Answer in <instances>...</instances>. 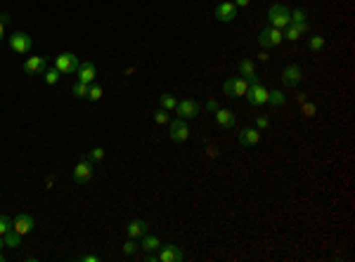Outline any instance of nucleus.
Returning a JSON list of instances; mask_svg holds the SVG:
<instances>
[{
    "label": "nucleus",
    "mask_w": 355,
    "mask_h": 262,
    "mask_svg": "<svg viewBox=\"0 0 355 262\" xmlns=\"http://www.w3.org/2000/svg\"><path fill=\"white\" fill-rule=\"evenodd\" d=\"M78 260H83V262H97L100 257H97V255H83V257H78Z\"/></svg>",
    "instance_id": "obj_39"
},
{
    "label": "nucleus",
    "mask_w": 355,
    "mask_h": 262,
    "mask_svg": "<svg viewBox=\"0 0 355 262\" xmlns=\"http://www.w3.org/2000/svg\"><path fill=\"white\" fill-rule=\"evenodd\" d=\"M152 118H154L156 125H166L170 121V116H168V111H166V109H156L154 114H152Z\"/></svg>",
    "instance_id": "obj_26"
},
{
    "label": "nucleus",
    "mask_w": 355,
    "mask_h": 262,
    "mask_svg": "<svg viewBox=\"0 0 355 262\" xmlns=\"http://www.w3.org/2000/svg\"><path fill=\"white\" fill-rule=\"evenodd\" d=\"M102 158H104V149L102 147H95V149H90V151H88V161L93 163V161H102Z\"/></svg>",
    "instance_id": "obj_32"
},
{
    "label": "nucleus",
    "mask_w": 355,
    "mask_h": 262,
    "mask_svg": "<svg viewBox=\"0 0 355 262\" xmlns=\"http://www.w3.org/2000/svg\"><path fill=\"white\" fill-rule=\"evenodd\" d=\"M3 243H5V246H8V248H17V246H19V243H22V236H19V234H17L15 229H10L8 234L3 236Z\"/></svg>",
    "instance_id": "obj_21"
},
{
    "label": "nucleus",
    "mask_w": 355,
    "mask_h": 262,
    "mask_svg": "<svg viewBox=\"0 0 355 262\" xmlns=\"http://www.w3.org/2000/svg\"><path fill=\"white\" fill-rule=\"evenodd\" d=\"M43 78H45V83L47 85H54V83H60V71L57 69H50V71H43Z\"/></svg>",
    "instance_id": "obj_30"
},
{
    "label": "nucleus",
    "mask_w": 355,
    "mask_h": 262,
    "mask_svg": "<svg viewBox=\"0 0 355 262\" xmlns=\"http://www.w3.org/2000/svg\"><path fill=\"white\" fill-rule=\"evenodd\" d=\"M216 109H218V102H216V100H209V102H206V111H211V114H213Z\"/></svg>",
    "instance_id": "obj_38"
},
{
    "label": "nucleus",
    "mask_w": 355,
    "mask_h": 262,
    "mask_svg": "<svg viewBox=\"0 0 355 262\" xmlns=\"http://www.w3.org/2000/svg\"><path fill=\"white\" fill-rule=\"evenodd\" d=\"M268 102L275 104V107H282V104H284V93H282V90H270V93H268Z\"/></svg>",
    "instance_id": "obj_27"
},
{
    "label": "nucleus",
    "mask_w": 355,
    "mask_h": 262,
    "mask_svg": "<svg viewBox=\"0 0 355 262\" xmlns=\"http://www.w3.org/2000/svg\"><path fill=\"white\" fill-rule=\"evenodd\" d=\"M240 73L242 76H254L256 73V66H254V62H251V59H242L240 62Z\"/></svg>",
    "instance_id": "obj_25"
},
{
    "label": "nucleus",
    "mask_w": 355,
    "mask_h": 262,
    "mask_svg": "<svg viewBox=\"0 0 355 262\" xmlns=\"http://www.w3.org/2000/svg\"><path fill=\"white\" fill-rule=\"evenodd\" d=\"M12 229L19 234V236H26L33 231V217L29 213H19V215L12 220Z\"/></svg>",
    "instance_id": "obj_9"
},
{
    "label": "nucleus",
    "mask_w": 355,
    "mask_h": 262,
    "mask_svg": "<svg viewBox=\"0 0 355 262\" xmlns=\"http://www.w3.org/2000/svg\"><path fill=\"white\" fill-rule=\"evenodd\" d=\"M8 43H10V50H12V52L26 54L29 50H31V45H33V38L29 36V33L17 31V33H12V36L8 38Z\"/></svg>",
    "instance_id": "obj_3"
},
{
    "label": "nucleus",
    "mask_w": 355,
    "mask_h": 262,
    "mask_svg": "<svg viewBox=\"0 0 355 262\" xmlns=\"http://www.w3.org/2000/svg\"><path fill=\"white\" fill-rule=\"evenodd\" d=\"M0 246H5V243H3V236H0Z\"/></svg>",
    "instance_id": "obj_43"
},
{
    "label": "nucleus",
    "mask_w": 355,
    "mask_h": 262,
    "mask_svg": "<svg viewBox=\"0 0 355 262\" xmlns=\"http://www.w3.org/2000/svg\"><path fill=\"white\" fill-rule=\"evenodd\" d=\"M256 128H258V130L270 128V118H268V116H258V118H256Z\"/></svg>",
    "instance_id": "obj_35"
},
{
    "label": "nucleus",
    "mask_w": 355,
    "mask_h": 262,
    "mask_svg": "<svg viewBox=\"0 0 355 262\" xmlns=\"http://www.w3.org/2000/svg\"><path fill=\"white\" fill-rule=\"evenodd\" d=\"M95 76H97V69H95L93 62H81L76 69V80H83V83H95Z\"/></svg>",
    "instance_id": "obj_13"
},
{
    "label": "nucleus",
    "mask_w": 355,
    "mask_h": 262,
    "mask_svg": "<svg viewBox=\"0 0 355 262\" xmlns=\"http://www.w3.org/2000/svg\"><path fill=\"white\" fill-rule=\"evenodd\" d=\"M175 107H178L175 95H161V109H166V111H173Z\"/></svg>",
    "instance_id": "obj_28"
},
{
    "label": "nucleus",
    "mask_w": 355,
    "mask_h": 262,
    "mask_svg": "<svg viewBox=\"0 0 355 262\" xmlns=\"http://www.w3.org/2000/svg\"><path fill=\"white\" fill-rule=\"evenodd\" d=\"M244 97H247V102L251 107H261V104L268 102V90H265L261 83H249V90Z\"/></svg>",
    "instance_id": "obj_5"
},
{
    "label": "nucleus",
    "mask_w": 355,
    "mask_h": 262,
    "mask_svg": "<svg viewBox=\"0 0 355 262\" xmlns=\"http://www.w3.org/2000/svg\"><path fill=\"white\" fill-rule=\"evenodd\" d=\"M213 116H216V123L220 125V128H234V123H237L234 111H230V109H220V107H218L216 111H213Z\"/></svg>",
    "instance_id": "obj_15"
},
{
    "label": "nucleus",
    "mask_w": 355,
    "mask_h": 262,
    "mask_svg": "<svg viewBox=\"0 0 355 262\" xmlns=\"http://www.w3.org/2000/svg\"><path fill=\"white\" fill-rule=\"evenodd\" d=\"M78 57L74 52H62V54H57V59H54V69L60 71V73H76L78 69Z\"/></svg>",
    "instance_id": "obj_4"
},
{
    "label": "nucleus",
    "mask_w": 355,
    "mask_h": 262,
    "mask_svg": "<svg viewBox=\"0 0 355 262\" xmlns=\"http://www.w3.org/2000/svg\"><path fill=\"white\" fill-rule=\"evenodd\" d=\"M308 47L313 50V52H320V50L324 47V38H322V36H310V38H308Z\"/></svg>",
    "instance_id": "obj_29"
},
{
    "label": "nucleus",
    "mask_w": 355,
    "mask_h": 262,
    "mask_svg": "<svg viewBox=\"0 0 355 262\" xmlns=\"http://www.w3.org/2000/svg\"><path fill=\"white\" fill-rule=\"evenodd\" d=\"M175 111H178V118H197L199 116V104L194 100H183V102H178V107H175Z\"/></svg>",
    "instance_id": "obj_11"
},
{
    "label": "nucleus",
    "mask_w": 355,
    "mask_h": 262,
    "mask_svg": "<svg viewBox=\"0 0 355 262\" xmlns=\"http://www.w3.org/2000/svg\"><path fill=\"white\" fill-rule=\"evenodd\" d=\"M289 24H296V26H299V29H301L303 33L308 31V12H306V10H291V22Z\"/></svg>",
    "instance_id": "obj_18"
},
{
    "label": "nucleus",
    "mask_w": 355,
    "mask_h": 262,
    "mask_svg": "<svg viewBox=\"0 0 355 262\" xmlns=\"http://www.w3.org/2000/svg\"><path fill=\"white\" fill-rule=\"evenodd\" d=\"M284 40V33H282V29H275V26H265L261 33H258V45L261 47H277L279 43Z\"/></svg>",
    "instance_id": "obj_2"
},
{
    "label": "nucleus",
    "mask_w": 355,
    "mask_h": 262,
    "mask_svg": "<svg viewBox=\"0 0 355 262\" xmlns=\"http://www.w3.org/2000/svg\"><path fill=\"white\" fill-rule=\"evenodd\" d=\"M10 229H12V220L8 215H0V236H5Z\"/></svg>",
    "instance_id": "obj_33"
},
{
    "label": "nucleus",
    "mask_w": 355,
    "mask_h": 262,
    "mask_svg": "<svg viewBox=\"0 0 355 262\" xmlns=\"http://www.w3.org/2000/svg\"><path fill=\"white\" fill-rule=\"evenodd\" d=\"M159 262H183L185 260V253L180 246H161L159 248Z\"/></svg>",
    "instance_id": "obj_8"
},
{
    "label": "nucleus",
    "mask_w": 355,
    "mask_h": 262,
    "mask_svg": "<svg viewBox=\"0 0 355 262\" xmlns=\"http://www.w3.org/2000/svg\"><path fill=\"white\" fill-rule=\"evenodd\" d=\"M232 90H234V78H227L223 83V93L227 95V97H232Z\"/></svg>",
    "instance_id": "obj_36"
},
{
    "label": "nucleus",
    "mask_w": 355,
    "mask_h": 262,
    "mask_svg": "<svg viewBox=\"0 0 355 262\" xmlns=\"http://www.w3.org/2000/svg\"><path fill=\"white\" fill-rule=\"evenodd\" d=\"M190 137V128H187L185 118H175V121H170V139L173 142H185V139Z\"/></svg>",
    "instance_id": "obj_10"
},
{
    "label": "nucleus",
    "mask_w": 355,
    "mask_h": 262,
    "mask_svg": "<svg viewBox=\"0 0 355 262\" xmlns=\"http://www.w3.org/2000/svg\"><path fill=\"white\" fill-rule=\"evenodd\" d=\"M10 24V15H0V40L5 38V26Z\"/></svg>",
    "instance_id": "obj_37"
},
{
    "label": "nucleus",
    "mask_w": 355,
    "mask_h": 262,
    "mask_svg": "<svg viewBox=\"0 0 355 262\" xmlns=\"http://www.w3.org/2000/svg\"><path fill=\"white\" fill-rule=\"evenodd\" d=\"M258 59H261V62H268L270 57H268V52H261V54H258Z\"/></svg>",
    "instance_id": "obj_41"
},
{
    "label": "nucleus",
    "mask_w": 355,
    "mask_h": 262,
    "mask_svg": "<svg viewBox=\"0 0 355 262\" xmlns=\"http://www.w3.org/2000/svg\"><path fill=\"white\" fill-rule=\"evenodd\" d=\"M249 3H251V0H234V5H237V8H247Z\"/></svg>",
    "instance_id": "obj_40"
},
{
    "label": "nucleus",
    "mask_w": 355,
    "mask_h": 262,
    "mask_svg": "<svg viewBox=\"0 0 355 262\" xmlns=\"http://www.w3.org/2000/svg\"><path fill=\"white\" fill-rule=\"evenodd\" d=\"M282 80H284L286 88H296V85L303 80V69L299 64H289V66H284V71H282Z\"/></svg>",
    "instance_id": "obj_7"
},
{
    "label": "nucleus",
    "mask_w": 355,
    "mask_h": 262,
    "mask_svg": "<svg viewBox=\"0 0 355 262\" xmlns=\"http://www.w3.org/2000/svg\"><path fill=\"white\" fill-rule=\"evenodd\" d=\"M237 139H240L242 147H256L261 142V130L258 128H247V130H242L237 135Z\"/></svg>",
    "instance_id": "obj_14"
},
{
    "label": "nucleus",
    "mask_w": 355,
    "mask_h": 262,
    "mask_svg": "<svg viewBox=\"0 0 355 262\" xmlns=\"http://www.w3.org/2000/svg\"><path fill=\"white\" fill-rule=\"evenodd\" d=\"M102 95H104L102 85L90 83V88H88V97H85V100H90V102H100V100H102Z\"/></svg>",
    "instance_id": "obj_22"
},
{
    "label": "nucleus",
    "mask_w": 355,
    "mask_h": 262,
    "mask_svg": "<svg viewBox=\"0 0 355 262\" xmlns=\"http://www.w3.org/2000/svg\"><path fill=\"white\" fill-rule=\"evenodd\" d=\"M282 33H284V38L286 40H291V43H296V40L303 36V31L296 26V24H286L284 29H282Z\"/></svg>",
    "instance_id": "obj_20"
},
{
    "label": "nucleus",
    "mask_w": 355,
    "mask_h": 262,
    "mask_svg": "<svg viewBox=\"0 0 355 262\" xmlns=\"http://www.w3.org/2000/svg\"><path fill=\"white\" fill-rule=\"evenodd\" d=\"M216 19L223 24H232L237 19V5L230 3V0H225L220 5H216Z\"/></svg>",
    "instance_id": "obj_6"
},
{
    "label": "nucleus",
    "mask_w": 355,
    "mask_h": 262,
    "mask_svg": "<svg viewBox=\"0 0 355 262\" xmlns=\"http://www.w3.org/2000/svg\"><path fill=\"white\" fill-rule=\"evenodd\" d=\"M140 248H145L147 253H154V250H159V248H161V241H159V236H156V234H149V231H147L145 236H142V243H140Z\"/></svg>",
    "instance_id": "obj_19"
},
{
    "label": "nucleus",
    "mask_w": 355,
    "mask_h": 262,
    "mask_svg": "<svg viewBox=\"0 0 355 262\" xmlns=\"http://www.w3.org/2000/svg\"><path fill=\"white\" fill-rule=\"evenodd\" d=\"M3 260H5V255H3V253H0V262H3Z\"/></svg>",
    "instance_id": "obj_42"
},
{
    "label": "nucleus",
    "mask_w": 355,
    "mask_h": 262,
    "mask_svg": "<svg viewBox=\"0 0 355 262\" xmlns=\"http://www.w3.org/2000/svg\"><path fill=\"white\" fill-rule=\"evenodd\" d=\"M90 178H93V163L88 161V158L76 163V168H74V182L76 185H85Z\"/></svg>",
    "instance_id": "obj_12"
},
{
    "label": "nucleus",
    "mask_w": 355,
    "mask_h": 262,
    "mask_svg": "<svg viewBox=\"0 0 355 262\" xmlns=\"http://www.w3.org/2000/svg\"><path fill=\"white\" fill-rule=\"evenodd\" d=\"M126 231H128L131 239H142L147 231H149V224H147L145 220H133V222L126 227Z\"/></svg>",
    "instance_id": "obj_17"
},
{
    "label": "nucleus",
    "mask_w": 355,
    "mask_h": 262,
    "mask_svg": "<svg viewBox=\"0 0 355 262\" xmlns=\"http://www.w3.org/2000/svg\"><path fill=\"white\" fill-rule=\"evenodd\" d=\"M138 243H135V239H128L124 243V255H135V250H138Z\"/></svg>",
    "instance_id": "obj_34"
},
{
    "label": "nucleus",
    "mask_w": 355,
    "mask_h": 262,
    "mask_svg": "<svg viewBox=\"0 0 355 262\" xmlns=\"http://www.w3.org/2000/svg\"><path fill=\"white\" fill-rule=\"evenodd\" d=\"M249 90V83L244 78H234V90H232V97H244Z\"/></svg>",
    "instance_id": "obj_23"
},
{
    "label": "nucleus",
    "mask_w": 355,
    "mask_h": 262,
    "mask_svg": "<svg viewBox=\"0 0 355 262\" xmlns=\"http://www.w3.org/2000/svg\"><path fill=\"white\" fill-rule=\"evenodd\" d=\"M88 88H90L88 83H83V80H76V83H74V88H71V93L76 95L78 100H85V97H88Z\"/></svg>",
    "instance_id": "obj_24"
},
{
    "label": "nucleus",
    "mask_w": 355,
    "mask_h": 262,
    "mask_svg": "<svg viewBox=\"0 0 355 262\" xmlns=\"http://www.w3.org/2000/svg\"><path fill=\"white\" fill-rule=\"evenodd\" d=\"M301 111H303V116L313 118V116H315V104H313V102H308L306 97H301Z\"/></svg>",
    "instance_id": "obj_31"
},
{
    "label": "nucleus",
    "mask_w": 355,
    "mask_h": 262,
    "mask_svg": "<svg viewBox=\"0 0 355 262\" xmlns=\"http://www.w3.org/2000/svg\"><path fill=\"white\" fill-rule=\"evenodd\" d=\"M45 57H40V54H36V57H29L26 62H24V71L26 73H43L45 71Z\"/></svg>",
    "instance_id": "obj_16"
},
{
    "label": "nucleus",
    "mask_w": 355,
    "mask_h": 262,
    "mask_svg": "<svg viewBox=\"0 0 355 262\" xmlns=\"http://www.w3.org/2000/svg\"><path fill=\"white\" fill-rule=\"evenodd\" d=\"M268 22H270V26H275V29H284L286 24L291 22V10L284 8L282 3H275V5L268 10Z\"/></svg>",
    "instance_id": "obj_1"
}]
</instances>
